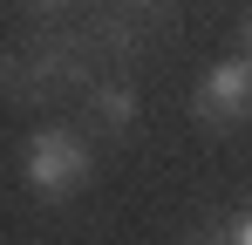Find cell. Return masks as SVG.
<instances>
[{"mask_svg":"<svg viewBox=\"0 0 252 245\" xmlns=\"http://www.w3.org/2000/svg\"><path fill=\"white\" fill-rule=\"evenodd\" d=\"M109 75L82 28H34L21 48H0V95L7 102H62L89 95Z\"/></svg>","mask_w":252,"mask_h":245,"instance_id":"6da1fadb","label":"cell"},{"mask_svg":"<svg viewBox=\"0 0 252 245\" xmlns=\"http://www.w3.org/2000/svg\"><path fill=\"white\" fill-rule=\"evenodd\" d=\"M89 177H95V150H89L82 129L48 122V129H34V136L21 143V184H28L41 204H68V198H82Z\"/></svg>","mask_w":252,"mask_h":245,"instance_id":"7a4b0ae2","label":"cell"},{"mask_svg":"<svg viewBox=\"0 0 252 245\" xmlns=\"http://www.w3.org/2000/svg\"><path fill=\"white\" fill-rule=\"evenodd\" d=\"M191 122L198 129H246L252 122V55L232 48L225 61H211L191 89Z\"/></svg>","mask_w":252,"mask_h":245,"instance_id":"3957f363","label":"cell"},{"mask_svg":"<svg viewBox=\"0 0 252 245\" xmlns=\"http://www.w3.org/2000/svg\"><path fill=\"white\" fill-rule=\"evenodd\" d=\"M82 116H89L95 136H129V129L143 122V95H136L129 75H102V82L82 95Z\"/></svg>","mask_w":252,"mask_h":245,"instance_id":"277c9868","label":"cell"},{"mask_svg":"<svg viewBox=\"0 0 252 245\" xmlns=\"http://www.w3.org/2000/svg\"><path fill=\"white\" fill-rule=\"evenodd\" d=\"M102 7H109V14H123V21H136L150 41L164 34V28H170V14H177V0H102Z\"/></svg>","mask_w":252,"mask_h":245,"instance_id":"5b68a950","label":"cell"},{"mask_svg":"<svg viewBox=\"0 0 252 245\" xmlns=\"http://www.w3.org/2000/svg\"><path fill=\"white\" fill-rule=\"evenodd\" d=\"M184 245H239V239H232V225H225V218H205V225H198Z\"/></svg>","mask_w":252,"mask_h":245,"instance_id":"8992f818","label":"cell"},{"mask_svg":"<svg viewBox=\"0 0 252 245\" xmlns=\"http://www.w3.org/2000/svg\"><path fill=\"white\" fill-rule=\"evenodd\" d=\"M225 225H232V239H239V245H252V198L239 204V211H232V218H225Z\"/></svg>","mask_w":252,"mask_h":245,"instance_id":"52a82bcc","label":"cell"},{"mask_svg":"<svg viewBox=\"0 0 252 245\" xmlns=\"http://www.w3.org/2000/svg\"><path fill=\"white\" fill-rule=\"evenodd\" d=\"M14 7H28V14H41V21H55V14H68L75 0H14Z\"/></svg>","mask_w":252,"mask_h":245,"instance_id":"ba28073f","label":"cell"},{"mask_svg":"<svg viewBox=\"0 0 252 245\" xmlns=\"http://www.w3.org/2000/svg\"><path fill=\"white\" fill-rule=\"evenodd\" d=\"M239 48H246V55H252V7H246V14H239Z\"/></svg>","mask_w":252,"mask_h":245,"instance_id":"9c48e42d","label":"cell"}]
</instances>
